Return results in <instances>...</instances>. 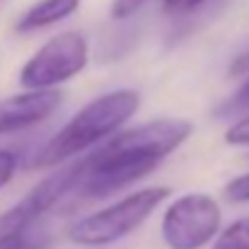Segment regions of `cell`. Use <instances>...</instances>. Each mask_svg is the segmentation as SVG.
Returning a JSON list of instances; mask_svg holds the SVG:
<instances>
[{
    "mask_svg": "<svg viewBox=\"0 0 249 249\" xmlns=\"http://www.w3.org/2000/svg\"><path fill=\"white\" fill-rule=\"evenodd\" d=\"M193 132V124L178 117H161L124 130L83 157V178L78 193L83 198H105L120 188L152 174L171 152H176Z\"/></svg>",
    "mask_w": 249,
    "mask_h": 249,
    "instance_id": "cell-1",
    "label": "cell"
},
{
    "mask_svg": "<svg viewBox=\"0 0 249 249\" xmlns=\"http://www.w3.org/2000/svg\"><path fill=\"white\" fill-rule=\"evenodd\" d=\"M137 110H140V95L127 88H120L90 100L37 152V157L32 159V166L54 169V166L66 164L69 159L83 154L98 142L115 137L120 127Z\"/></svg>",
    "mask_w": 249,
    "mask_h": 249,
    "instance_id": "cell-2",
    "label": "cell"
},
{
    "mask_svg": "<svg viewBox=\"0 0 249 249\" xmlns=\"http://www.w3.org/2000/svg\"><path fill=\"white\" fill-rule=\"evenodd\" d=\"M166 186H154V188H142L130 196H124L122 200L81 217L71 230L69 239L78 247H107L115 244L117 239L127 237L135 232L166 198H169Z\"/></svg>",
    "mask_w": 249,
    "mask_h": 249,
    "instance_id": "cell-3",
    "label": "cell"
},
{
    "mask_svg": "<svg viewBox=\"0 0 249 249\" xmlns=\"http://www.w3.org/2000/svg\"><path fill=\"white\" fill-rule=\"evenodd\" d=\"M83 159H76L73 164L59 169L56 174H49L42 178L22 200H18L13 208L0 213V249H5L30 234V227L49 213L61 198L69 193H76L81 178H83Z\"/></svg>",
    "mask_w": 249,
    "mask_h": 249,
    "instance_id": "cell-4",
    "label": "cell"
},
{
    "mask_svg": "<svg viewBox=\"0 0 249 249\" xmlns=\"http://www.w3.org/2000/svg\"><path fill=\"white\" fill-rule=\"evenodd\" d=\"M88 64V42L78 32H61L44 42L20 69V86L27 90H54L78 76Z\"/></svg>",
    "mask_w": 249,
    "mask_h": 249,
    "instance_id": "cell-5",
    "label": "cell"
},
{
    "mask_svg": "<svg viewBox=\"0 0 249 249\" xmlns=\"http://www.w3.org/2000/svg\"><path fill=\"white\" fill-rule=\"evenodd\" d=\"M222 213L213 196L186 193L161 217V237L169 249H203L220 234Z\"/></svg>",
    "mask_w": 249,
    "mask_h": 249,
    "instance_id": "cell-6",
    "label": "cell"
},
{
    "mask_svg": "<svg viewBox=\"0 0 249 249\" xmlns=\"http://www.w3.org/2000/svg\"><path fill=\"white\" fill-rule=\"evenodd\" d=\"M59 90H25L0 103V135H15L47 120L61 105Z\"/></svg>",
    "mask_w": 249,
    "mask_h": 249,
    "instance_id": "cell-7",
    "label": "cell"
},
{
    "mask_svg": "<svg viewBox=\"0 0 249 249\" xmlns=\"http://www.w3.org/2000/svg\"><path fill=\"white\" fill-rule=\"evenodd\" d=\"M81 5V0H37V3L20 18L18 32H37L44 27H52L69 15H73Z\"/></svg>",
    "mask_w": 249,
    "mask_h": 249,
    "instance_id": "cell-8",
    "label": "cell"
},
{
    "mask_svg": "<svg viewBox=\"0 0 249 249\" xmlns=\"http://www.w3.org/2000/svg\"><path fill=\"white\" fill-rule=\"evenodd\" d=\"M210 249H249V217H239L227 225L215 237Z\"/></svg>",
    "mask_w": 249,
    "mask_h": 249,
    "instance_id": "cell-9",
    "label": "cell"
},
{
    "mask_svg": "<svg viewBox=\"0 0 249 249\" xmlns=\"http://www.w3.org/2000/svg\"><path fill=\"white\" fill-rule=\"evenodd\" d=\"M225 198L230 203H249V174H242L232 178L225 186Z\"/></svg>",
    "mask_w": 249,
    "mask_h": 249,
    "instance_id": "cell-10",
    "label": "cell"
},
{
    "mask_svg": "<svg viewBox=\"0 0 249 249\" xmlns=\"http://www.w3.org/2000/svg\"><path fill=\"white\" fill-rule=\"evenodd\" d=\"M225 142L232 147H249V115L237 120L225 135Z\"/></svg>",
    "mask_w": 249,
    "mask_h": 249,
    "instance_id": "cell-11",
    "label": "cell"
},
{
    "mask_svg": "<svg viewBox=\"0 0 249 249\" xmlns=\"http://www.w3.org/2000/svg\"><path fill=\"white\" fill-rule=\"evenodd\" d=\"M18 171V154L13 149H0V188H5Z\"/></svg>",
    "mask_w": 249,
    "mask_h": 249,
    "instance_id": "cell-12",
    "label": "cell"
},
{
    "mask_svg": "<svg viewBox=\"0 0 249 249\" xmlns=\"http://www.w3.org/2000/svg\"><path fill=\"white\" fill-rule=\"evenodd\" d=\"M203 3H205V0H164V10L169 15H191Z\"/></svg>",
    "mask_w": 249,
    "mask_h": 249,
    "instance_id": "cell-13",
    "label": "cell"
},
{
    "mask_svg": "<svg viewBox=\"0 0 249 249\" xmlns=\"http://www.w3.org/2000/svg\"><path fill=\"white\" fill-rule=\"evenodd\" d=\"M144 3H149V0H115V3H112V18L124 20V18L135 15Z\"/></svg>",
    "mask_w": 249,
    "mask_h": 249,
    "instance_id": "cell-14",
    "label": "cell"
},
{
    "mask_svg": "<svg viewBox=\"0 0 249 249\" xmlns=\"http://www.w3.org/2000/svg\"><path fill=\"white\" fill-rule=\"evenodd\" d=\"M230 107L232 110H239V107H249V78L244 81V86L237 90L234 100H230Z\"/></svg>",
    "mask_w": 249,
    "mask_h": 249,
    "instance_id": "cell-15",
    "label": "cell"
},
{
    "mask_svg": "<svg viewBox=\"0 0 249 249\" xmlns=\"http://www.w3.org/2000/svg\"><path fill=\"white\" fill-rule=\"evenodd\" d=\"M232 73H249V54H242V56H237V61L232 64V69H230Z\"/></svg>",
    "mask_w": 249,
    "mask_h": 249,
    "instance_id": "cell-16",
    "label": "cell"
},
{
    "mask_svg": "<svg viewBox=\"0 0 249 249\" xmlns=\"http://www.w3.org/2000/svg\"><path fill=\"white\" fill-rule=\"evenodd\" d=\"M5 3H8V0H0V8H3V5H5Z\"/></svg>",
    "mask_w": 249,
    "mask_h": 249,
    "instance_id": "cell-17",
    "label": "cell"
}]
</instances>
